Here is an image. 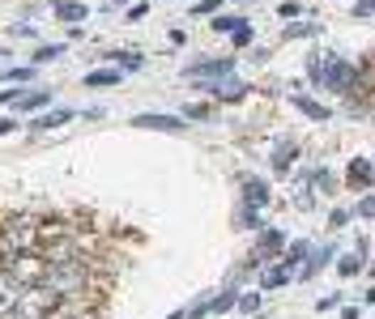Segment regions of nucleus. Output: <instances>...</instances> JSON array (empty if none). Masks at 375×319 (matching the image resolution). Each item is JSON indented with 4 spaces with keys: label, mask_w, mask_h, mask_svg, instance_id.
I'll return each instance as SVG.
<instances>
[{
    "label": "nucleus",
    "mask_w": 375,
    "mask_h": 319,
    "mask_svg": "<svg viewBox=\"0 0 375 319\" xmlns=\"http://www.w3.org/2000/svg\"><path fill=\"white\" fill-rule=\"evenodd\" d=\"M43 286L56 294V298H81L90 290V269L81 260H64V264H47L43 273Z\"/></svg>",
    "instance_id": "f257e3e1"
},
{
    "label": "nucleus",
    "mask_w": 375,
    "mask_h": 319,
    "mask_svg": "<svg viewBox=\"0 0 375 319\" xmlns=\"http://www.w3.org/2000/svg\"><path fill=\"white\" fill-rule=\"evenodd\" d=\"M34 239H38V217L30 213H9L0 222V256L4 252H34Z\"/></svg>",
    "instance_id": "f03ea898"
},
{
    "label": "nucleus",
    "mask_w": 375,
    "mask_h": 319,
    "mask_svg": "<svg viewBox=\"0 0 375 319\" xmlns=\"http://www.w3.org/2000/svg\"><path fill=\"white\" fill-rule=\"evenodd\" d=\"M0 260H4V273H9L17 286H38L43 273H47V260H43L38 252H4Z\"/></svg>",
    "instance_id": "7ed1b4c3"
},
{
    "label": "nucleus",
    "mask_w": 375,
    "mask_h": 319,
    "mask_svg": "<svg viewBox=\"0 0 375 319\" xmlns=\"http://www.w3.org/2000/svg\"><path fill=\"white\" fill-rule=\"evenodd\" d=\"M51 307H56V294L38 281V286H21V294H17V307H13V315L9 319H47L51 315Z\"/></svg>",
    "instance_id": "20e7f679"
},
{
    "label": "nucleus",
    "mask_w": 375,
    "mask_h": 319,
    "mask_svg": "<svg viewBox=\"0 0 375 319\" xmlns=\"http://www.w3.org/2000/svg\"><path fill=\"white\" fill-rule=\"evenodd\" d=\"M333 90V94H350L354 85H359V68L354 64H346V60H337V55H329L324 60V72H320V90Z\"/></svg>",
    "instance_id": "39448f33"
},
{
    "label": "nucleus",
    "mask_w": 375,
    "mask_h": 319,
    "mask_svg": "<svg viewBox=\"0 0 375 319\" xmlns=\"http://www.w3.org/2000/svg\"><path fill=\"white\" fill-rule=\"evenodd\" d=\"M235 68V60L231 55H222V60H201V64H188V81H218V77H226Z\"/></svg>",
    "instance_id": "423d86ee"
},
{
    "label": "nucleus",
    "mask_w": 375,
    "mask_h": 319,
    "mask_svg": "<svg viewBox=\"0 0 375 319\" xmlns=\"http://www.w3.org/2000/svg\"><path fill=\"white\" fill-rule=\"evenodd\" d=\"M47 319H98V311L85 307V294H81V298H56Z\"/></svg>",
    "instance_id": "0eeeda50"
},
{
    "label": "nucleus",
    "mask_w": 375,
    "mask_h": 319,
    "mask_svg": "<svg viewBox=\"0 0 375 319\" xmlns=\"http://www.w3.org/2000/svg\"><path fill=\"white\" fill-rule=\"evenodd\" d=\"M346 183H350L354 192H367V188H371V158H367V153H359V158L346 166Z\"/></svg>",
    "instance_id": "6e6552de"
},
{
    "label": "nucleus",
    "mask_w": 375,
    "mask_h": 319,
    "mask_svg": "<svg viewBox=\"0 0 375 319\" xmlns=\"http://www.w3.org/2000/svg\"><path fill=\"white\" fill-rule=\"evenodd\" d=\"M120 81H124L120 68H90V72H85V90H111V85H120Z\"/></svg>",
    "instance_id": "1a4fd4ad"
},
{
    "label": "nucleus",
    "mask_w": 375,
    "mask_h": 319,
    "mask_svg": "<svg viewBox=\"0 0 375 319\" xmlns=\"http://www.w3.org/2000/svg\"><path fill=\"white\" fill-rule=\"evenodd\" d=\"M290 107H299V111H303L307 119H320V124H324V119H333V111H329L324 102L307 98V94H290Z\"/></svg>",
    "instance_id": "9d476101"
},
{
    "label": "nucleus",
    "mask_w": 375,
    "mask_h": 319,
    "mask_svg": "<svg viewBox=\"0 0 375 319\" xmlns=\"http://www.w3.org/2000/svg\"><path fill=\"white\" fill-rule=\"evenodd\" d=\"M209 90H213V98H226V102H235V98H243V94H248V85H243V81H235L231 72H226V77H218Z\"/></svg>",
    "instance_id": "9b49d317"
},
{
    "label": "nucleus",
    "mask_w": 375,
    "mask_h": 319,
    "mask_svg": "<svg viewBox=\"0 0 375 319\" xmlns=\"http://www.w3.org/2000/svg\"><path fill=\"white\" fill-rule=\"evenodd\" d=\"M132 124L137 128H158V132H184V119H175V115H137Z\"/></svg>",
    "instance_id": "f8f14e48"
},
{
    "label": "nucleus",
    "mask_w": 375,
    "mask_h": 319,
    "mask_svg": "<svg viewBox=\"0 0 375 319\" xmlns=\"http://www.w3.org/2000/svg\"><path fill=\"white\" fill-rule=\"evenodd\" d=\"M17 294H21V286H17V281L4 273V277H0V319L13 315V307H17Z\"/></svg>",
    "instance_id": "ddd939ff"
},
{
    "label": "nucleus",
    "mask_w": 375,
    "mask_h": 319,
    "mask_svg": "<svg viewBox=\"0 0 375 319\" xmlns=\"http://www.w3.org/2000/svg\"><path fill=\"white\" fill-rule=\"evenodd\" d=\"M243 200H248L252 209H265V205H269V183H265V179H243Z\"/></svg>",
    "instance_id": "4468645a"
},
{
    "label": "nucleus",
    "mask_w": 375,
    "mask_h": 319,
    "mask_svg": "<svg viewBox=\"0 0 375 319\" xmlns=\"http://www.w3.org/2000/svg\"><path fill=\"white\" fill-rule=\"evenodd\" d=\"M51 9H56L60 21H73V26H77L81 17H90V9H85L81 0H51Z\"/></svg>",
    "instance_id": "2eb2a0df"
},
{
    "label": "nucleus",
    "mask_w": 375,
    "mask_h": 319,
    "mask_svg": "<svg viewBox=\"0 0 375 319\" xmlns=\"http://www.w3.org/2000/svg\"><path fill=\"white\" fill-rule=\"evenodd\" d=\"M295 162H299V145H295V141H282V145L273 149V171H282V175H286Z\"/></svg>",
    "instance_id": "dca6fc26"
},
{
    "label": "nucleus",
    "mask_w": 375,
    "mask_h": 319,
    "mask_svg": "<svg viewBox=\"0 0 375 319\" xmlns=\"http://www.w3.org/2000/svg\"><path fill=\"white\" fill-rule=\"evenodd\" d=\"M73 119V111L68 107H60V111H47V115H38V119H30V128H38V132H47V128H64Z\"/></svg>",
    "instance_id": "f3484780"
},
{
    "label": "nucleus",
    "mask_w": 375,
    "mask_h": 319,
    "mask_svg": "<svg viewBox=\"0 0 375 319\" xmlns=\"http://www.w3.org/2000/svg\"><path fill=\"white\" fill-rule=\"evenodd\" d=\"M359 269H367V243H359V252H354V256L337 260V273H342V277H359Z\"/></svg>",
    "instance_id": "a211bd4d"
},
{
    "label": "nucleus",
    "mask_w": 375,
    "mask_h": 319,
    "mask_svg": "<svg viewBox=\"0 0 375 319\" xmlns=\"http://www.w3.org/2000/svg\"><path fill=\"white\" fill-rule=\"evenodd\" d=\"M235 298H239V290H235V281L222 290V294H213L209 303H205V311H213V315H222V311H231L235 307Z\"/></svg>",
    "instance_id": "6ab92c4d"
},
{
    "label": "nucleus",
    "mask_w": 375,
    "mask_h": 319,
    "mask_svg": "<svg viewBox=\"0 0 375 319\" xmlns=\"http://www.w3.org/2000/svg\"><path fill=\"white\" fill-rule=\"evenodd\" d=\"M290 273H295V269H286V264H282V269H269V273L260 277V290H282V286L290 281Z\"/></svg>",
    "instance_id": "aec40b11"
},
{
    "label": "nucleus",
    "mask_w": 375,
    "mask_h": 319,
    "mask_svg": "<svg viewBox=\"0 0 375 319\" xmlns=\"http://www.w3.org/2000/svg\"><path fill=\"white\" fill-rule=\"evenodd\" d=\"M64 55V43H43L38 51H34V64H47V60H60Z\"/></svg>",
    "instance_id": "412c9836"
},
{
    "label": "nucleus",
    "mask_w": 375,
    "mask_h": 319,
    "mask_svg": "<svg viewBox=\"0 0 375 319\" xmlns=\"http://www.w3.org/2000/svg\"><path fill=\"white\" fill-rule=\"evenodd\" d=\"M47 98H51L47 90H38V94H17V107H21V111H38Z\"/></svg>",
    "instance_id": "4be33fe9"
},
{
    "label": "nucleus",
    "mask_w": 375,
    "mask_h": 319,
    "mask_svg": "<svg viewBox=\"0 0 375 319\" xmlns=\"http://www.w3.org/2000/svg\"><path fill=\"white\" fill-rule=\"evenodd\" d=\"M239 226H243V230H260V209L243 205V209H239Z\"/></svg>",
    "instance_id": "5701e85b"
},
{
    "label": "nucleus",
    "mask_w": 375,
    "mask_h": 319,
    "mask_svg": "<svg viewBox=\"0 0 375 319\" xmlns=\"http://www.w3.org/2000/svg\"><path fill=\"white\" fill-rule=\"evenodd\" d=\"M307 183H312L316 192H337V188H333V175H329V171H312V179H307Z\"/></svg>",
    "instance_id": "b1692460"
},
{
    "label": "nucleus",
    "mask_w": 375,
    "mask_h": 319,
    "mask_svg": "<svg viewBox=\"0 0 375 319\" xmlns=\"http://www.w3.org/2000/svg\"><path fill=\"white\" fill-rule=\"evenodd\" d=\"M303 256H307V243H290L282 260H286V269H295V264H303Z\"/></svg>",
    "instance_id": "393cba45"
},
{
    "label": "nucleus",
    "mask_w": 375,
    "mask_h": 319,
    "mask_svg": "<svg viewBox=\"0 0 375 319\" xmlns=\"http://www.w3.org/2000/svg\"><path fill=\"white\" fill-rule=\"evenodd\" d=\"M111 60H115V68L124 64V68H141V55H132V51H107Z\"/></svg>",
    "instance_id": "a878e982"
},
{
    "label": "nucleus",
    "mask_w": 375,
    "mask_h": 319,
    "mask_svg": "<svg viewBox=\"0 0 375 319\" xmlns=\"http://www.w3.org/2000/svg\"><path fill=\"white\" fill-rule=\"evenodd\" d=\"M235 307H239V311H248V315H256V311H260V294H239V298H235Z\"/></svg>",
    "instance_id": "bb28decb"
},
{
    "label": "nucleus",
    "mask_w": 375,
    "mask_h": 319,
    "mask_svg": "<svg viewBox=\"0 0 375 319\" xmlns=\"http://www.w3.org/2000/svg\"><path fill=\"white\" fill-rule=\"evenodd\" d=\"M0 81H17V85H21V81H34V68H4Z\"/></svg>",
    "instance_id": "cd10ccee"
},
{
    "label": "nucleus",
    "mask_w": 375,
    "mask_h": 319,
    "mask_svg": "<svg viewBox=\"0 0 375 319\" xmlns=\"http://www.w3.org/2000/svg\"><path fill=\"white\" fill-rule=\"evenodd\" d=\"M209 26H213V30H218V34H231V30H235V26H243V17H213V21H209Z\"/></svg>",
    "instance_id": "c85d7f7f"
},
{
    "label": "nucleus",
    "mask_w": 375,
    "mask_h": 319,
    "mask_svg": "<svg viewBox=\"0 0 375 319\" xmlns=\"http://www.w3.org/2000/svg\"><path fill=\"white\" fill-rule=\"evenodd\" d=\"M333 256H337V252H333V247H324V252H320V256H316V260H312V264H303V277H312V273H316V269H320V264H329V260H333Z\"/></svg>",
    "instance_id": "c756f323"
},
{
    "label": "nucleus",
    "mask_w": 375,
    "mask_h": 319,
    "mask_svg": "<svg viewBox=\"0 0 375 319\" xmlns=\"http://www.w3.org/2000/svg\"><path fill=\"white\" fill-rule=\"evenodd\" d=\"M320 72H324V60H320V55H312V60H307V77H312L316 85H320Z\"/></svg>",
    "instance_id": "7c9ffc66"
},
{
    "label": "nucleus",
    "mask_w": 375,
    "mask_h": 319,
    "mask_svg": "<svg viewBox=\"0 0 375 319\" xmlns=\"http://www.w3.org/2000/svg\"><path fill=\"white\" fill-rule=\"evenodd\" d=\"M371 13H375L371 0H359V4H354V17H359V21H371Z\"/></svg>",
    "instance_id": "2f4dec72"
},
{
    "label": "nucleus",
    "mask_w": 375,
    "mask_h": 319,
    "mask_svg": "<svg viewBox=\"0 0 375 319\" xmlns=\"http://www.w3.org/2000/svg\"><path fill=\"white\" fill-rule=\"evenodd\" d=\"M371 213H375V200L363 192V200H359V217H363V222H371Z\"/></svg>",
    "instance_id": "473e14b6"
},
{
    "label": "nucleus",
    "mask_w": 375,
    "mask_h": 319,
    "mask_svg": "<svg viewBox=\"0 0 375 319\" xmlns=\"http://www.w3.org/2000/svg\"><path fill=\"white\" fill-rule=\"evenodd\" d=\"M145 13H149V4H145V0H137V4H132V9H128V17H124V21H141V17H145Z\"/></svg>",
    "instance_id": "72a5a7b5"
},
{
    "label": "nucleus",
    "mask_w": 375,
    "mask_h": 319,
    "mask_svg": "<svg viewBox=\"0 0 375 319\" xmlns=\"http://www.w3.org/2000/svg\"><path fill=\"white\" fill-rule=\"evenodd\" d=\"M231 34H235V47H248V43H252V30H248V26H235Z\"/></svg>",
    "instance_id": "f704fd0d"
},
{
    "label": "nucleus",
    "mask_w": 375,
    "mask_h": 319,
    "mask_svg": "<svg viewBox=\"0 0 375 319\" xmlns=\"http://www.w3.org/2000/svg\"><path fill=\"white\" fill-rule=\"evenodd\" d=\"M278 13H282V17H299V13H303V4H299V0H286Z\"/></svg>",
    "instance_id": "c9c22d12"
},
{
    "label": "nucleus",
    "mask_w": 375,
    "mask_h": 319,
    "mask_svg": "<svg viewBox=\"0 0 375 319\" xmlns=\"http://www.w3.org/2000/svg\"><path fill=\"white\" fill-rule=\"evenodd\" d=\"M316 26H286V38H307Z\"/></svg>",
    "instance_id": "e433bc0d"
},
{
    "label": "nucleus",
    "mask_w": 375,
    "mask_h": 319,
    "mask_svg": "<svg viewBox=\"0 0 375 319\" xmlns=\"http://www.w3.org/2000/svg\"><path fill=\"white\" fill-rule=\"evenodd\" d=\"M329 226H333V230H342V226H350V213H346V209H337V213L329 217Z\"/></svg>",
    "instance_id": "4c0bfd02"
},
{
    "label": "nucleus",
    "mask_w": 375,
    "mask_h": 319,
    "mask_svg": "<svg viewBox=\"0 0 375 319\" xmlns=\"http://www.w3.org/2000/svg\"><path fill=\"white\" fill-rule=\"evenodd\" d=\"M213 9H222V0H201L192 13H196V17H205V13H213Z\"/></svg>",
    "instance_id": "58836bf2"
},
{
    "label": "nucleus",
    "mask_w": 375,
    "mask_h": 319,
    "mask_svg": "<svg viewBox=\"0 0 375 319\" xmlns=\"http://www.w3.org/2000/svg\"><path fill=\"white\" fill-rule=\"evenodd\" d=\"M205 115H209V107H188L184 111V119H205Z\"/></svg>",
    "instance_id": "ea45409f"
},
{
    "label": "nucleus",
    "mask_w": 375,
    "mask_h": 319,
    "mask_svg": "<svg viewBox=\"0 0 375 319\" xmlns=\"http://www.w3.org/2000/svg\"><path fill=\"white\" fill-rule=\"evenodd\" d=\"M13 128H17V119H0V136H9Z\"/></svg>",
    "instance_id": "a19ab883"
},
{
    "label": "nucleus",
    "mask_w": 375,
    "mask_h": 319,
    "mask_svg": "<svg viewBox=\"0 0 375 319\" xmlns=\"http://www.w3.org/2000/svg\"><path fill=\"white\" fill-rule=\"evenodd\" d=\"M342 319H363V315H359L354 307H346V311H342Z\"/></svg>",
    "instance_id": "79ce46f5"
},
{
    "label": "nucleus",
    "mask_w": 375,
    "mask_h": 319,
    "mask_svg": "<svg viewBox=\"0 0 375 319\" xmlns=\"http://www.w3.org/2000/svg\"><path fill=\"white\" fill-rule=\"evenodd\" d=\"M167 319H184V311H175V315H167Z\"/></svg>",
    "instance_id": "37998d69"
}]
</instances>
